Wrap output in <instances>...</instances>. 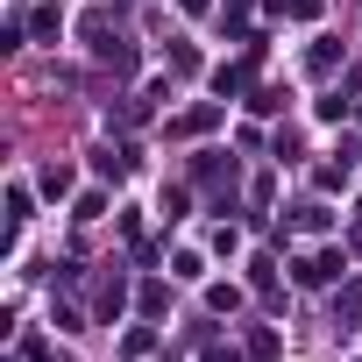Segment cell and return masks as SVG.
<instances>
[{"mask_svg": "<svg viewBox=\"0 0 362 362\" xmlns=\"http://www.w3.org/2000/svg\"><path fill=\"white\" fill-rule=\"evenodd\" d=\"M341 270V256H313V263H298V284H327Z\"/></svg>", "mask_w": 362, "mask_h": 362, "instance_id": "6da1fadb", "label": "cell"}, {"mask_svg": "<svg viewBox=\"0 0 362 362\" xmlns=\"http://www.w3.org/2000/svg\"><path fill=\"white\" fill-rule=\"evenodd\" d=\"M341 313H348V320H362V284H348V298H341Z\"/></svg>", "mask_w": 362, "mask_h": 362, "instance_id": "7a4b0ae2", "label": "cell"}]
</instances>
